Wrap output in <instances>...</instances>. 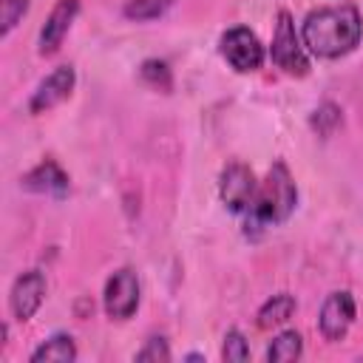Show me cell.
<instances>
[{
	"label": "cell",
	"instance_id": "obj_18",
	"mask_svg": "<svg viewBox=\"0 0 363 363\" xmlns=\"http://www.w3.org/2000/svg\"><path fill=\"white\" fill-rule=\"evenodd\" d=\"M221 357H224L227 363H244V360L250 357V346H247V340H244V335H241L238 329H230V332L224 335Z\"/></svg>",
	"mask_w": 363,
	"mask_h": 363
},
{
	"label": "cell",
	"instance_id": "obj_16",
	"mask_svg": "<svg viewBox=\"0 0 363 363\" xmlns=\"http://www.w3.org/2000/svg\"><path fill=\"white\" fill-rule=\"evenodd\" d=\"M139 74H142V79H145L147 85H153V88H159V91H170V88H173L170 68H167V62H162V60H145L142 68H139Z\"/></svg>",
	"mask_w": 363,
	"mask_h": 363
},
{
	"label": "cell",
	"instance_id": "obj_1",
	"mask_svg": "<svg viewBox=\"0 0 363 363\" xmlns=\"http://www.w3.org/2000/svg\"><path fill=\"white\" fill-rule=\"evenodd\" d=\"M363 34L360 11L352 3L315 9L301 23V43L320 60H337L357 48Z\"/></svg>",
	"mask_w": 363,
	"mask_h": 363
},
{
	"label": "cell",
	"instance_id": "obj_10",
	"mask_svg": "<svg viewBox=\"0 0 363 363\" xmlns=\"http://www.w3.org/2000/svg\"><path fill=\"white\" fill-rule=\"evenodd\" d=\"M77 11H79V0H57V6L51 9V14H48V20L40 31V54L43 57H51V54L60 51Z\"/></svg>",
	"mask_w": 363,
	"mask_h": 363
},
{
	"label": "cell",
	"instance_id": "obj_20",
	"mask_svg": "<svg viewBox=\"0 0 363 363\" xmlns=\"http://www.w3.org/2000/svg\"><path fill=\"white\" fill-rule=\"evenodd\" d=\"M136 360H153V363H167L170 360V349H167V340L164 337H150L139 352H136Z\"/></svg>",
	"mask_w": 363,
	"mask_h": 363
},
{
	"label": "cell",
	"instance_id": "obj_15",
	"mask_svg": "<svg viewBox=\"0 0 363 363\" xmlns=\"http://www.w3.org/2000/svg\"><path fill=\"white\" fill-rule=\"evenodd\" d=\"M173 0H128L125 3V17L128 20H136V23H145V20H156L162 17L167 9H170Z\"/></svg>",
	"mask_w": 363,
	"mask_h": 363
},
{
	"label": "cell",
	"instance_id": "obj_3",
	"mask_svg": "<svg viewBox=\"0 0 363 363\" xmlns=\"http://www.w3.org/2000/svg\"><path fill=\"white\" fill-rule=\"evenodd\" d=\"M269 57L272 62L292 74V77H303L309 71V60L301 48V37L295 31V23H292V14L289 11H278V23H275V34H272V48H269Z\"/></svg>",
	"mask_w": 363,
	"mask_h": 363
},
{
	"label": "cell",
	"instance_id": "obj_2",
	"mask_svg": "<svg viewBox=\"0 0 363 363\" xmlns=\"http://www.w3.org/2000/svg\"><path fill=\"white\" fill-rule=\"evenodd\" d=\"M298 201V187L292 182V173L284 162H275L267 173V179L261 182V187L255 190V199L247 210V230H264V227H275L284 224Z\"/></svg>",
	"mask_w": 363,
	"mask_h": 363
},
{
	"label": "cell",
	"instance_id": "obj_4",
	"mask_svg": "<svg viewBox=\"0 0 363 363\" xmlns=\"http://www.w3.org/2000/svg\"><path fill=\"white\" fill-rule=\"evenodd\" d=\"M218 51L221 57L241 74L247 71H258L264 62V45L261 40L247 28V26H233L221 34L218 40Z\"/></svg>",
	"mask_w": 363,
	"mask_h": 363
},
{
	"label": "cell",
	"instance_id": "obj_7",
	"mask_svg": "<svg viewBox=\"0 0 363 363\" xmlns=\"http://www.w3.org/2000/svg\"><path fill=\"white\" fill-rule=\"evenodd\" d=\"M354 298L349 289H337V292H329L323 306H320V315H318V326H320V335L326 340H340L346 337L349 326L354 323Z\"/></svg>",
	"mask_w": 363,
	"mask_h": 363
},
{
	"label": "cell",
	"instance_id": "obj_11",
	"mask_svg": "<svg viewBox=\"0 0 363 363\" xmlns=\"http://www.w3.org/2000/svg\"><path fill=\"white\" fill-rule=\"evenodd\" d=\"M23 187L31 190V193H45V196L62 199L68 193V173L54 159H45L23 176Z\"/></svg>",
	"mask_w": 363,
	"mask_h": 363
},
{
	"label": "cell",
	"instance_id": "obj_5",
	"mask_svg": "<svg viewBox=\"0 0 363 363\" xmlns=\"http://www.w3.org/2000/svg\"><path fill=\"white\" fill-rule=\"evenodd\" d=\"M255 190H258V182L252 170L241 162H230L218 176V196L230 213H247L255 199Z\"/></svg>",
	"mask_w": 363,
	"mask_h": 363
},
{
	"label": "cell",
	"instance_id": "obj_13",
	"mask_svg": "<svg viewBox=\"0 0 363 363\" xmlns=\"http://www.w3.org/2000/svg\"><path fill=\"white\" fill-rule=\"evenodd\" d=\"M295 298L289 295V292H278V295H272L261 309H258V326L261 329H272V326H281V323H286L289 318H292V312H295Z\"/></svg>",
	"mask_w": 363,
	"mask_h": 363
},
{
	"label": "cell",
	"instance_id": "obj_9",
	"mask_svg": "<svg viewBox=\"0 0 363 363\" xmlns=\"http://www.w3.org/2000/svg\"><path fill=\"white\" fill-rule=\"evenodd\" d=\"M43 298H45V275L40 269H28L14 281L11 295H9V306H11L17 320H28L40 309Z\"/></svg>",
	"mask_w": 363,
	"mask_h": 363
},
{
	"label": "cell",
	"instance_id": "obj_14",
	"mask_svg": "<svg viewBox=\"0 0 363 363\" xmlns=\"http://www.w3.org/2000/svg\"><path fill=\"white\" fill-rule=\"evenodd\" d=\"M301 352H303V337H301V332L286 329V332H281V335L269 343V349H267V360H275V363L298 360Z\"/></svg>",
	"mask_w": 363,
	"mask_h": 363
},
{
	"label": "cell",
	"instance_id": "obj_19",
	"mask_svg": "<svg viewBox=\"0 0 363 363\" xmlns=\"http://www.w3.org/2000/svg\"><path fill=\"white\" fill-rule=\"evenodd\" d=\"M28 11V0H3L0 3V34L3 37H9L11 34V28L23 20V14Z\"/></svg>",
	"mask_w": 363,
	"mask_h": 363
},
{
	"label": "cell",
	"instance_id": "obj_17",
	"mask_svg": "<svg viewBox=\"0 0 363 363\" xmlns=\"http://www.w3.org/2000/svg\"><path fill=\"white\" fill-rule=\"evenodd\" d=\"M337 125H340V108H337L335 102H323V105L312 113V128H315L320 136H332Z\"/></svg>",
	"mask_w": 363,
	"mask_h": 363
},
{
	"label": "cell",
	"instance_id": "obj_12",
	"mask_svg": "<svg viewBox=\"0 0 363 363\" xmlns=\"http://www.w3.org/2000/svg\"><path fill=\"white\" fill-rule=\"evenodd\" d=\"M43 360L45 363H71V360H77L74 337L71 335H54L45 343H40L31 352V363H43Z\"/></svg>",
	"mask_w": 363,
	"mask_h": 363
},
{
	"label": "cell",
	"instance_id": "obj_8",
	"mask_svg": "<svg viewBox=\"0 0 363 363\" xmlns=\"http://www.w3.org/2000/svg\"><path fill=\"white\" fill-rule=\"evenodd\" d=\"M74 82H77L74 65H60V68H54V71L37 85V91L31 94L28 111H31V113H45V111H51L54 105H60L62 99H68V94L74 91Z\"/></svg>",
	"mask_w": 363,
	"mask_h": 363
},
{
	"label": "cell",
	"instance_id": "obj_6",
	"mask_svg": "<svg viewBox=\"0 0 363 363\" xmlns=\"http://www.w3.org/2000/svg\"><path fill=\"white\" fill-rule=\"evenodd\" d=\"M105 312L113 320H128L139 309V278L133 269H116L105 284Z\"/></svg>",
	"mask_w": 363,
	"mask_h": 363
}]
</instances>
